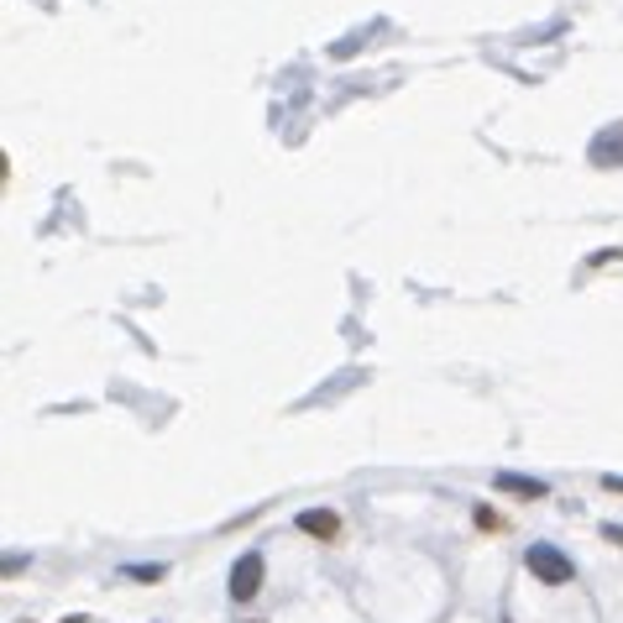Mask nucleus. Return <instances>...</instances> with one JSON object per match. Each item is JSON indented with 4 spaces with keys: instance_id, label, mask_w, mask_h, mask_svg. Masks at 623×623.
Listing matches in <instances>:
<instances>
[{
    "instance_id": "f257e3e1",
    "label": "nucleus",
    "mask_w": 623,
    "mask_h": 623,
    "mask_svg": "<svg viewBox=\"0 0 623 623\" xmlns=\"http://www.w3.org/2000/svg\"><path fill=\"white\" fill-rule=\"evenodd\" d=\"M524 565L534 571V582H545V587H565L571 576H576V565L565 561L556 545H530V556H524Z\"/></svg>"
},
{
    "instance_id": "f03ea898",
    "label": "nucleus",
    "mask_w": 623,
    "mask_h": 623,
    "mask_svg": "<svg viewBox=\"0 0 623 623\" xmlns=\"http://www.w3.org/2000/svg\"><path fill=\"white\" fill-rule=\"evenodd\" d=\"M257 593H263V556L246 550L237 561V571H231V597H237V602H252Z\"/></svg>"
},
{
    "instance_id": "7ed1b4c3",
    "label": "nucleus",
    "mask_w": 623,
    "mask_h": 623,
    "mask_svg": "<svg viewBox=\"0 0 623 623\" xmlns=\"http://www.w3.org/2000/svg\"><path fill=\"white\" fill-rule=\"evenodd\" d=\"M298 530L309 534V539H320V545H330V539L341 534V513H335V508H304V513H298Z\"/></svg>"
},
{
    "instance_id": "20e7f679",
    "label": "nucleus",
    "mask_w": 623,
    "mask_h": 623,
    "mask_svg": "<svg viewBox=\"0 0 623 623\" xmlns=\"http://www.w3.org/2000/svg\"><path fill=\"white\" fill-rule=\"evenodd\" d=\"M593 163L597 168H623V126H608L593 142Z\"/></svg>"
},
{
    "instance_id": "39448f33",
    "label": "nucleus",
    "mask_w": 623,
    "mask_h": 623,
    "mask_svg": "<svg viewBox=\"0 0 623 623\" xmlns=\"http://www.w3.org/2000/svg\"><path fill=\"white\" fill-rule=\"evenodd\" d=\"M493 482H498L504 493H519V498H545V493H550L545 482H534V476H513V472H498Z\"/></svg>"
},
{
    "instance_id": "423d86ee",
    "label": "nucleus",
    "mask_w": 623,
    "mask_h": 623,
    "mask_svg": "<svg viewBox=\"0 0 623 623\" xmlns=\"http://www.w3.org/2000/svg\"><path fill=\"white\" fill-rule=\"evenodd\" d=\"M602 487H608V493H623V476H602Z\"/></svg>"
}]
</instances>
